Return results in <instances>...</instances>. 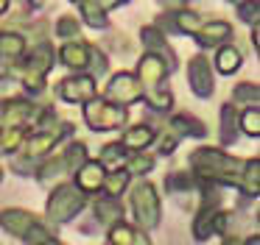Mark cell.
<instances>
[{
	"label": "cell",
	"instance_id": "obj_28",
	"mask_svg": "<svg viewBox=\"0 0 260 245\" xmlns=\"http://www.w3.org/2000/svg\"><path fill=\"white\" fill-rule=\"evenodd\" d=\"M79 11H81V20L90 28H98V31L109 28V14L95 3V0H79Z\"/></svg>",
	"mask_w": 260,
	"mask_h": 245
},
{
	"label": "cell",
	"instance_id": "obj_26",
	"mask_svg": "<svg viewBox=\"0 0 260 245\" xmlns=\"http://www.w3.org/2000/svg\"><path fill=\"white\" fill-rule=\"evenodd\" d=\"M154 167H157V156H154L151 150H137V153H129L123 170L129 173L132 178H146Z\"/></svg>",
	"mask_w": 260,
	"mask_h": 245
},
{
	"label": "cell",
	"instance_id": "obj_2",
	"mask_svg": "<svg viewBox=\"0 0 260 245\" xmlns=\"http://www.w3.org/2000/svg\"><path fill=\"white\" fill-rule=\"evenodd\" d=\"M168 75H171V70L159 56H154V53L140 56L135 78L143 89V100L148 103V109L154 114H171V109H174V95H171V87H168Z\"/></svg>",
	"mask_w": 260,
	"mask_h": 245
},
{
	"label": "cell",
	"instance_id": "obj_1",
	"mask_svg": "<svg viewBox=\"0 0 260 245\" xmlns=\"http://www.w3.org/2000/svg\"><path fill=\"white\" fill-rule=\"evenodd\" d=\"M187 165H190V173L199 181L218 184V187H224V189H238V178H241V173H243L246 159H238L230 150L204 145V148L190 150Z\"/></svg>",
	"mask_w": 260,
	"mask_h": 245
},
{
	"label": "cell",
	"instance_id": "obj_35",
	"mask_svg": "<svg viewBox=\"0 0 260 245\" xmlns=\"http://www.w3.org/2000/svg\"><path fill=\"white\" fill-rule=\"evenodd\" d=\"M241 245H260V234H249V237H241Z\"/></svg>",
	"mask_w": 260,
	"mask_h": 245
},
{
	"label": "cell",
	"instance_id": "obj_10",
	"mask_svg": "<svg viewBox=\"0 0 260 245\" xmlns=\"http://www.w3.org/2000/svg\"><path fill=\"white\" fill-rule=\"evenodd\" d=\"M90 220L98 226V231H107L109 226L126 220V206L120 203V198H109V195L98 192L90 198Z\"/></svg>",
	"mask_w": 260,
	"mask_h": 245
},
{
	"label": "cell",
	"instance_id": "obj_8",
	"mask_svg": "<svg viewBox=\"0 0 260 245\" xmlns=\"http://www.w3.org/2000/svg\"><path fill=\"white\" fill-rule=\"evenodd\" d=\"M101 98H107V100H112V103L129 109V106H135V103L143 100V89H140V84H137V78H135L132 70H118L107 81Z\"/></svg>",
	"mask_w": 260,
	"mask_h": 245
},
{
	"label": "cell",
	"instance_id": "obj_5",
	"mask_svg": "<svg viewBox=\"0 0 260 245\" xmlns=\"http://www.w3.org/2000/svg\"><path fill=\"white\" fill-rule=\"evenodd\" d=\"M126 198H129L132 226H137L146 234L159 228V223H162V198H159L157 184L148 181V178H132Z\"/></svg>",
	"mask_w": 260,
	"mask_h": 245
},
{
	"label": "cell",
	"instance_id": "obj_31",
	"mask_svg": "<svg viewBox=\"0 0 260 245\" xmlns=\"http://www.w3.org/2000/svg\"><path fill=\"white\" fill-rule=\"evenodd\" d=\"M56 36L68 39V42L79 39V36H81V25H79V20H73L70 14L59 17V20H56Z\"/></svg>",
	"mask_w": 260,
	"mask_h": 245
},
{
	"label": "cell",
	"instance_id": "obj_19",
	"mask_svg": "<svg viewBox=\"0 0 260 245\" xmlns=\"http://www.w3.org/2000/svg\"><path fill=\"white\" fill-rule=\"evenodd\" d=\"M165 128H171V131H174L179 139H185V137L204 139V137H207V126H204V120H199V117L187 114V111L171 114V117H168V123H165Z\"/></svg>",
	"mask_w": 260,
	"mask_h": 245
},
{
	"label": "cell",
	"instance_id": "obj_29",
	"mask_svg": "<svg viewBox=\"0 0 260 245\" xmlns=\"http://www.w3.org/2000/svg\"><path fill=\"white\" fill-rule=\"evenodd\" d=\"M129 184H132V176L126 170H112V173H107V178H104L101 192L109 195V198H123L126 189H129Z\"/></svg>",
	"mask_w": 260,
	"mask_h": 245
},
{
	"label": "cell",
	"instance_id": "obj_33",
	"mask_svg": "<svg viewBox=\"0 0 260 245\" xmlns=\"http://www.w3.org/2000/svg\"><path fill=\"white\" fill-rule=\"evenodd\" d=\"M98 6H101L104 11H109V9H115V6H123V3H129V0H95Z\"/></svg>",
	"mask_w": 260,
	"mask_h": 245
},
{
	"label": "cell",
	"instance_id": "obj_17",
	"mask_svg": "<svg viewBox=\"0 0 260 245\" xmlns=\"http://www.w3.org/2000/svg\"><path fill=\"white\" fill-rule=\"evenodd\" d=\"M193 39L199 42V48H221V45L232 42V25L226 20L202 22L199 31L193 33Z\"/></svg>",
	"mask_w": 260,
	"mask_h": 245
},
{
	"label": "cell",
	"instance_id": "obj_16",
	"mask_svg": "<svg viewBox=\"0 0 260 245\" xmlns=\"http://www.w3.org/2000/svg\"><path fill=\"white\" fill-rule=\"evenodd\" d=\"M104 242L107 245H154L151 242V234L140 231L137 226H132L129 220H120L115 223V226H109L107 231H104Z\"/></svg>",
	"mask_w": 260,
	"mask_h": 245
},
{
	"label": "cell",
	"instance_id": "obj_38",
	"mask_svg": "<svg viewBox=\"0 0 260 245\" xmlns=\"http://www.w3.org/2000/svg\"><path fill=\"white\" fill-rule=\"evenodd\" d=\"M3 156H6V150H3V142H0V159H3Z\"/></svg>",
	"mask_w": 260,
	"mask_h": 245
},
{
	"label": "cell",
	"instance_id": "obj_40",
	"mask_svg": "<svg viewBox=\"0 0 260 245\" xmlns=\"http://www.w3.org/2000/svg\"><path fill=\"white\" fill-rule=\"evenodd\" d=\"M31 3H34V6H40V3H42V0H31Z\"/></svg>",
	"mask_w": 260,
	"mask_h": 245
},
{
	"label": "cell",
	"instance_id": "obj_12",
	"mask_svg": "<svg viewBox=\"0 0 260 245\" xmlns=\"http://www.w3.org/2000/svg\"><path fill=\"white\" fill-rule=\"evenodd\" d=\"M187 84H190V92L196 98H202V100L213 98V92H215L213 67H210V59L204 53H196L187 61Z\"/></svg>",
	"mask_w": 260,
	"mask_h": 245
},
{
	"label": "cell",
	"instance_id": "obj_21",
	"mask_svg": "<svg viewBox=\"0 0 260 245\" xmlns=\"http://www.w3.org/2000/svg\"><path fill=\"white\" fill-rule=\"evenodd\" d=\"M238 114H241V109H238L235 103H224L218 111V120H221V128H218V137H221V145L224 148H232V145L241 139V128H238Z\"/></svg>",
	"mask_w": 260,
	"mask_h": 245
},
{
	"label": "cell",
	"instance_id": "obj_30",
	"mask_svg": "<svg viewBox=\"0 0 260 245\" xmlns=\"http://www.w3.org/2000/svg\"><path fill=\"white\" fill-rule=\"evenodd\" d=\"M238 128H241V137H249V139L260 137V109L257 106L241 109V114H238Z\"/></svg>",
	"mask_w": 260,
	"mask_h": 245
},
{
	"label": "cell",
	"instance_id": "obj_25",
	"mask_svg": "<svg viewBox=\"0 0 260 245\" xmlns=\"http://www.w3.org/2000/svg\"><path fill=\"white\" fill-rule=\"evenodd\" d=\"M25 53V36L14 31H3L0 33V61L9 64V61H17Z\"/></svg>",
	"mask_w": 260,
	"mask_h": 245
},
{
	"label": "cell",
	"instance_id": "obj_22",
	"mask_svg": "<svg viewBox=\"0 0 260 245\" xmlns=\"http://www.w3.org/2000/svg\"><path fill=\"white\" fill-rule=\"evenodd\" d=\"M165 192L174 195L176 198H182V195H196L199 192V178L193 176L190 170H168V176H165Z\"/></svg>",
	"mask_w": 260,
	"mask_h": 245
},
{
	"label": "cell",
	"instance_id": "obj_32",
	"mask_svg": "<svg viewBox=\"0 0 260 245\" xmlns=\"http://www.w3.org/2000/svg\"><path fill=\"white\" fill-rule=\"evenodd\" d=\"M257 11H260L257 0H241V3H238V20L254 25V22H257Z\"/></svg>",
	"mask_w": 260,
	"mask_h": 245
},
{
	"label": "cell",
	"instance_id": "obj_27",
	"mask_svg": "<svg viewBox=\"0 0 260 245\" xmlns=\"http://www.w3.org/2000/svg\"><path fill=\"white\" fill-rule=\"evenodd\" d=\"M238 109H249V106H257L260 103V87L254 81H241L232 87V100Z\"/></svg>",
	"mask_w": 260,
	"mask_h": 245
},
{
	"label": "cell",
	"instance_id": "obj_13",
	"mask_svg": "<svg viewBox=\"0 0 260 245\" xmlns=\"http://www.w3.org/2000/svg\"><path fill=\"white\" fill-rule=\"evenodd\" d=\"M59 61H62L68 70L73 72H90L92 70V56H95V45L73 39V42H64L59 48Z\"/></svg>",
	"mask_w": 260,
	"mask_h": 245
},
{
	"label": "cell",
	"instance_id": "obj_36",
	"mask_svg": "<svg viewBox=\"0 0 260 245\" xmlns=\"http://www.w3.org/2000/svg\"><path fill=\"white\" fill-rule=\"evenodd\" d=\"M9 3H12V0H0V17H3V14L9 11Z\"/></svg>",
	"mask_w": 260,
	"mask_h": 245
},
{
	"label": "cell",
	"instance_id": "obj_39",
	"mask_svg": "<svg viewBox=\"0 0 260 245\" xmlns=\"http://www.w3.org/2000/svg\"><path fill=\"white\" fill-rule=\"evenodd\" d=\"M3 176H6V170H3V167H0V181H3Z\"/></svg>",
	"mask_w": 260,
	"mask_h": 245
},
{
	"label": "cell",
	"instance_id": "obj_34",
	"mask_svg": "<svg viewBox=\"0 0 260 245\" xmlns=\"http://www.w3.org/2000/svg\"><path fill=\"white\" fill-rule=\"evenodd\" d=\"M221 245H241V237H238V234H224Z\"/></svg>",
	"mask_w": 260,
	"mask_h": 245
},
{
	"label": "cell",
	"instance_id": "obj_37",
	"mask_svg": "<svg viewBox=\"0 0 260 245\" xmlns=\"http://www.w3.org/2000/svg\"><path fill=\"white\" fill-rule=\"evenodd\" d=\"M6 84H9L6 78H0V95H3V89H6Z\"/></svg>",
	"mask_w": 260,
	"mask_h": 245
},
{
	"label": "cell",
	"instance_id": "obj_11",
	"mask_svg": "<svg viewBox=\"0 0 260 245\" xmlns=\"http://www.w3.org/2000/svg\"><path fill=\"white\" fill-rule=\"evenodd\" d=\"M37 103L31 98H0V131L3 128H17V126H28L34 120Z\"/></svg>",
	"mask_w": 260,
	"mask_h": 245
},
{
	"label": "cell",
	"instance_id": "obj_14",
	"mask_svg": "<svg viewBox=\"0 0 260 245\" xmlns=\"http://www.w3.org/2000/svg\"><path fill=\"white\" fill-rule=\"evenodd\" d=\"M140 42H143V48H146V53L159 56V59L168 64V70L176 72V67H179V59H176L174 48L168 45V36H165L162 31H157L154 25H143V28H140Z\"/></svg>",
	"mask_w": 260,
	"mask_h": 245
},
{
	"label": "cell",
	"instance_id": "obj_15",
	"mask_svg": "<svg viewBox=\"0 0 260 245\" xmlns=\"http://www.w3.org/2000/svg\"><path fill=\"white\" fill-rule=\"evenodd\" d=\"M104 178H107V170H104L95 159H87L84 165L73 173V178H70V181H73L76 187L87 195V198H92V195H98L104 189Z\"/></svg>",
	"mask_w": 260,
	"mask_h": 245
},
{
	"label": "cell",
	"instance_id": "obj_3",
	"mask_svg": "<svg viewBox=\"0 0 260 245\" xmlns=\"http://www.w3.org/2000/svg\"><path fill=\"white\" fill-rule=\"evenodd\" d=\"M87 159H90L87 145L79 142V139H73V142L59 145L53 153H48L45 159L37 165V170H34L31 178H34L40 187H56L59 181H70L73 173L79 170Z\"/></svg>",
	"mask_w": 260,
	"mask_h": 245
},
{
	"label": "cell",
	"instance_id": "obj_9",
	"mask_svg": "<svg viewBox=\"0 0 260 245\" xmlns=\"http://www.w3.org/2000/svg\"><path fill=\"white\" fill-rule=\"evenodd\" d=\"M95 95H98V81L90 72H73V75L62 78L56 84V98L64 100V103H73V106L87 103Z\"/></svg>",
	"mask_w": 260,
	"mask_h": 245
},
{
	"label": "cell",
	"instance_id": "obj_20",
	"mask_svg": "<svg viewBox=\"0 0 260 245\" xmlns=\"http://www.w3.org/2000/svg\"><path fill=\"white\" fill-rule=\"evenodd\" d=\"M257 195H260V159L252 156V159H246L243 173H241V178H238V198L254 203Z\"/></svg>",
	"mask_w": 260,
	"mask_h": 245
},
{
	"label": "cell",
	"instance_id": "obj_24",
	"mask_svg": "<svg viewBox=\"0 0 260 245\" xmlns=\"http://www.w3.org/2000/svg\"><path fill=\"white\" fill-rule=\"evenodd\" d=\"M126 159H129V150H126L120 142H107V145H101V150H98V156H95V161H98V165H101L107 173L123 170Z\"/></svg>",
	"mask_w": 260,
	"mask_h": 245
},
{
	"label": "cell",
	"instance_id": "obj_7",
	"mask_svg": "<svg viewBox=\"0 0 260 245\" xmlns=\"http://www.w3.org/2000/svg\"><path fill=\"white\" fill-rule=\"evenodd\" d=\"M81 114H84V123L90 131L104 134V131H123L129 126V109L112 103V100L95 95L92 100L81 103Z\"/></svg>",
	"mask_w": 260,
	"mask_h": 245
},
{
	"label": "cell",
	"instance_id": "obj_23",
	"mask_svg": "<svg viewBox=\"0 0 260 245\" xmlns=\"http://www.w3.org/2000/svg\"><path fill=\"white\" fill-rule=\"evenodd\" d=\"M241 64H243V50L238 45L226 42L221 48H215V56H213V64L210 67H215L221 75H232V72L241 70Z\"/></svg>",
	"mask_w": 260,
	"mask_h": 245
},
{
	"label": "cell",
	"instance_id": "obj_18",
	"mask_svg": "<svg viewBox=\"0 0 260 245\" xmlns=\"http://www.w3.org/2000/svg\"><path fill=\"white\" fill-rule=\"evenodd\" d=\"M154 134H157V128L148 126V123H135V126H126L123 134H120L118 142L123 145L129 153H137V150H148L154 142Z\"/></svg>",
	"mask_w": 260,
	"mask_h": 245
},
{
	"label": "cell",
	"instance_id": "obj_4",
	"mask_svg": "<svg viewBox=\"0 0 260 245\" xmlns=\"http://www.w3.org/2000/svg\"><path fill=\"white\" fill-rule=\"evenodd\" d=\"M0 228L20 239L23 245H53L59 239L56 228L48 226L37 212L20 209V206H6L0 209Z\"/></svg>",
	"mask_w": 260,
	"mask_h": 245
},
{
	"label": "cell",
	"instance_id": "obj_6",
	"mask_svg": "<svg viewBox=\"0 0 260 245\" xmlns=\"http://www.w3.org/2000/svg\"><path fill=\"white\" fill-rule=\"evenodd\" d=\"M87 203H90V198H87L73 181H59L56 187H53V192L48 195L42 220H45L48 226H53V228L68 226V223H73L76 217L87 209Z\"/></svg>",
	"mask_w": 260,
	"mask_h": 245
}]
</instances>
